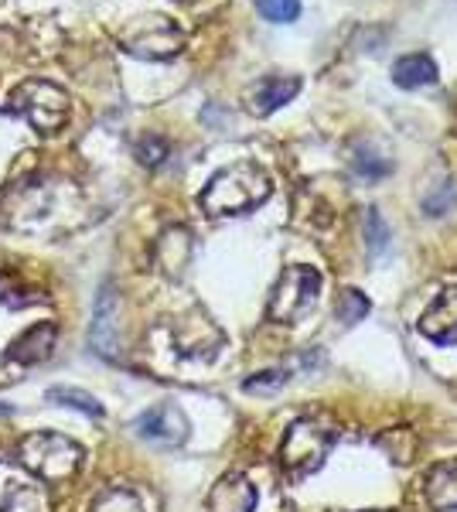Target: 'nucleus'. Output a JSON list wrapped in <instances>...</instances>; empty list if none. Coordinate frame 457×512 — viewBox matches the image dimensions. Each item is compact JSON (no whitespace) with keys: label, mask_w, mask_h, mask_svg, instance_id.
<instances>
[{"label":"nucleus","mask_w":457,"mask_h":512,"mask_svg":"<svg viewBox=\"0 0 457 512\" xmlns=\"http://www.w3.org/2000/svg\"><path fill=\"white\" fill-rule=\"evenodd\" d=\"M137 158L147 164V168H154V164H161L164 158H168V144H164L161 137L147 134L144 140L137 144Z\"/></svg>","instance_id":"b1692460"},{"label":"nucleus","mask_w":457,"mask_h":512,"mask_svg":"<svg viewBox=\"0 0 457 512\" xmlns=\"http://www.w3.org/2000/svg\"><path fill=\"white\" fill-rule=\"evenodd\" d=\"M256 509V485L246 475L229 472L212 485L205 512H253Z\"/></svg>","instance_id":"9d476101"},{"label":"nucleus","mask_w":457,"mask_h":512,"mask_svg":"<svg viewBox=\"0 0 457 512\" xmlns=\"http://www.w3.org/2000/svg\"><path fill=\"white\" fill-rule=\"evenodd\" d=\"M134 431L144 437V441L164 444V448H178V444L188 441L191 424L178 403H157V407L144 410V414L134 420Z\"/></svg>","instance_id":"423d86ee"},{"label":"nucleus","mask_w":457,"mask_h":512,"mask_svg":"<svg viewBox=\"0 0 457 512\" xmlns=\"http://www.w3.org/2000/svg\"><path fill=\"white\" fill-rule=\"evenodd\" d=\"M11 113L28 120L38 134L52 137L69 123L72 117V99L62 86L48 79H28L11 93Z\"/></svg>","instance_id":"7ed1b4c3"},{"label":"nucleus","mask_w":457,"mask_h":512,"mask_svg":"<svg viewBox=\"0 0 457 512\" xmlns=\"http://www.w3.org/2000/svg\"><path fill=\"white\" fill-rule=\"evenodd\" d=\"M454 198H457V188L451 185V181H440L437 192L423 198V209H427V216H444V212L454 205Z\"/></svg>","instance_id":"5701e85b"},{"label":"nucleus","mask_w":457,"mask_h":512,"mask_svg":"<svg viewBox=\"0 0 457 512\" xmlns=\"http://www.w3.org/2000/svg\"><path fill=\"white\" fill-rule=\"evenodd\" d=\"M369 311H372L369 297H365L362 291H355V287H345L335 301V321H342L345 328H355L359 321H365Z\"/></svg>","instance_id":"f3484780"},{"label":"nucleus","mask_w":457,"mask_h":512,"mask_svg":"<svg viewBox=\"0 0 457 512\" xmlns=\"http://www.w3.org/2000/svg\"><path fill=\"white\" fill-rule=\"evenodd\" d=\"M318 294H321L318 270L304 267V263L287 267L284 277H280L277 287H273L267 315H270V321H280V325H294V321H301L307 311L318 304Z\"/></svg>","instance_id":"39448f33"},{"label":"nucleus","mask_w":457,"mask_h":512,"mask_svg":"<svg viewBox=\"0 0 457 512\" xmlns=\"http://www.w3.org/2000/svg\"><path fill=\"white\" fill-rule=\"evenodd\" d=\"M93 349L106 359H116L120 352V335H116V294L113 284H103V291L96 297V315H93Z\"/></svg>","instance_id":"9b49d317"},{"label":"nucleus","mask_w":457,"mask_h":512,"mask_svg":"<svg viewBox=\"0 0 457 512\" xmlns=\"http://www.w3.org/2000/svg\"><path fill=\"white\" fill-rule=\"evenodd\" d=\"M331 441H335L331 431H324L314 420H294L290 431L284 434V444H280V468L294 482H301V478L314 475L324 465Z\"/></svg>","instance_id":"20e7f679"},{"label":"nucleus","mask_w":457,"mask_h":512,"mask_svg":"<svg viewBox=\"0 0 457 512\" xmlns=\"http://www.w3.org/2000/svg\"><path fill=\"white\" fill-rule=\"evenodd\" d=\"M89 512H144V502L134 489H123V485H113V489H103L93 499Z\"/></svg>","instance_id":"dca6fc26"},{"label":"nucleus","mask_w":457,"mask_h":512,"mask_svg":"<svg viewBox=\"0 0 457 512\" xmlns=\"http://www.w3.org/2000/svg\"><path fill=\"white\" fill-rule=\"evenodd\" d=\"M427 502L437 512H451L457 509V461H444V465L430 468L427 475Z\"/></svg>","instance_id":"ddd939ff"},{"label":"nucleus","mask_w":457,"mask_h":512,"mask_svg":"<svg viewBox=\"0 0 457 512\" xmlns=\"http://www.w3.org/2000/svg\"><path fill=\"white\" fill-rule=\"evenodd\" d=\"M0 512H52V499L41 485H11L4 492Z\"/></svg>","instance_id":"2eb2a0df"},{"label":"nucleus","mask_w":457,"mask_h":512,"mask_svg":"<svg viewBox=\"0 0 457 512\" xmlns=\"http://www.w3.org/2000/svg\"><path fill=\"white\" fill-rule=\"evenodd\" d=\"M0 414H11V407H0Z\"/></svg>","instance_id":"393cba45"},{"label":"nucleus","mask_w":457,"mask_h":512,"mask_svg":"<svg viewBox=\"0 0 457 512\" xmlns=\"http://www.w3.org/2000/svg\"><path fill=\"white\" fill-rule=\"evenodd\" d=\"M181 31L174 28L168 18H151L137 28L134 38H127V52L140 55V59H171L181 52Z\"/></svg>","instance_id":"0eeeda50"},{"label":"nucleus","mask_w":457,"mask_h":512,"mask_svg":"<svg viewBox=\"0 0 457 512\" xmlns=\"http://www.w3.org/2000/svg\"><path fill=\"white\" fill-rule=\"evenodd\" d=\"M420 335L434 345H457V284H447L417 321Z\"/></svg>","instance_id":"6e6552de"},{"label":"nucleus","mask_w":457,"mask_h":512,"mask_svg":"<svg viewBox=\"0 0 457 512\" xmlns=\"http://www.w3.org/2000/svg\"><path fill=\"white\" fill-rule=\"evenodd\" d=\"M273 192V181L260 164L253 161H239L229 164L215 175L209 185L198 195V205H202L209 216H243V212L263 205Z\"/></svg>","instance_id":"f257e3e1"},{"label":"nucleus","mask_w":457,"mask_h":512,"mask_svg":"<svg viewBox=\"0 0 457 512\" xmlns=\"http://www.w3.org/2000/svg\"><path fill=\"white\" fill-rule=\"evenodd\" d=\"M58 342V325L55 321H38L31 325L21 338H14L11 349H7V362H18V366H38L48 362Z\"/></svg>","instance_id":"1a4fd4ad"},{"label":"nucleus","mask_w":457,"mask_h":512,"mask_svg":"<svg viewBox=\"0 0 457 512\" xmlns=\"http://www.w3.org/2000/svg\"><path fill=\"white\" fill-rule=\"evenodd\" d=\"M45 396L52 403H62V407L82 410V414H89V417H103V403H99L93 393L76 390V386H52V390H48Z\"/></svg>","instance_id":"a211bd4d"},{"label":"nucleus","mask_w":457,"mask_h":512,"mask_svg":"<svg viewBox=\"0 0 457 512\" xmlns=\"http://www.w3.org/2000/svg\"><path fill=\"white\" fill-rule=\"evenodd\" d=\"M393 82L400 89H420L437 82V65L430 55H403L393 65Z\"/></svg>","instance_id":"4468645a"},{"label":"nucleus","mask_w":457,"mask_h":512,"mask_svg":"<svg viewBox=\"0 0 457 512\" xmlns=\"http://www.w3.org/2000/svg\"><path fill=\"white\" fill-rule=\"evenodd\" d=\"M256 11L273 24H294L301 18V0H256Z\"/></svg>","instance_id":"aec40b11"},{"label":"nucleus","mask_w":457,"mask_h":512,"mask_svg":"<svg viewBox=\"0 0 457 512\" xmlns=\"http://www.w3.org/2000/svg\"><path fill=\"white\" fill-rule=\"evenodd\" d=\"M297 93H301V79L297 76H267L249 89V113L270 117L273 110H280L284 103H290Z\"/></svg>","instance_id":"f8f14e48"},{"label":"nucleus","mask_w":457,"mask_h":512,"mask_svg":"<svg viewBox=\"0 0 457 512\" xmlns=\"http://www.w3.org/2000/svg\"><path fill=\"white\" fill-rule=\"evenodd\" d=\"M362 226H365V243H369V250L372 253H386V246H389V226H386V219L379 216V209H365V216H362Z\"/></svg>","instance_id":"6ab92c4d"},{"label":"nucleus","mask_w":457,"mask_h":512,"mask_svg":"<svg viewBox=\"0 0 457 512\" xmlns=\"http://www.w3.org/2000/svg\"><path fill=\"white\" fill-rule=\"evenodd\" d=\"M287 383H290V369H270V373H256L253 379H246L243 390H246V393L263 396V393H277V390H284Z\"/></svg>","instance_id":"412c9836"},{"label":"nucleus","mask_w":457,"mask_h":512,"mask_svg":"<svg viewBox=\"0 0 457 512\" xmlns=\"http://www.w3.org/2000/svg\"><path fill=\"white\" fill-rule=\"evenodd\" d=\"M352 164H355V171L365 175V178H386L389 171H393V164H389L386 158H379V154H372L369 147H359Z\"/></svg>","instance_id":"4be33fe9"},{"label":"nucleus","mask_w":457,"mask_h":512,"mask_svg":"<svg viewBox=\"0 0 457 512\" xmlns=\"http://www.w3.org/2000/svg\"><path fill=\"white\" fill-rule=\"evenodd\" d=\"M18 461L35 478H45V482H69V478L79 475L82 461H86V451H82V444H76L65 434L35 431V434L21 437Z\"/></svg>","instance_id":"f03ea898"}]
</instances>
